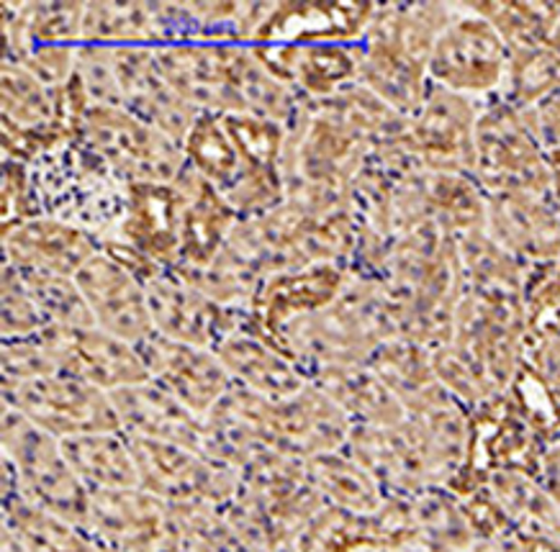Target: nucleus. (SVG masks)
<instances>
[{"label":"nucleus","mask_w":560,"mask_h":552,"mask_svg":"<svg viewBox=\"0 0 560 552\" xmlns=\"http://www.w3.org/2000/svg\"><path fill=\"white\" fill-rule=\"evenodd\" d=\"M455 19V3H378L360 42L358 83L401 116L424 101L430 57L440 34Z\"/></svg>","instance_id":"obj_1"},{"label":"nucleus","mask_w":560,"mask_h":552,"mask_svg":"<svg viewBox=\"0 0 560 552\" xmlns=\"http://www.w3.org/2000/svg\"><path fill=\"white\" fill-rule=\"evenodd\" d=\"M390 337H399V331L383 285L371 278L350 275L335 304L289 324L270 342L312 380L331 367L365 365L375 348Z\"/></svg>","instance_id":"obj_2"},{"label":"nucleus","mask_w":560,"mask_h":552,"mask_svg":"<svg viewBox=\"0 0 560 552\" xmlns=\"http://www.w3.org/2000/svg\"><path fill=\"white\" fill-rule=\"evenodd\" d=\"M36 216L78 226L108 239L127 211L129 186L75 137L65 139L28 165Z\"/></svg>","instance_id":"obj_3"},{"label":"nucleus","mask_w":560,"mask_h":552,"mask_svg":"<svg viewBox=\"0 0 560 552\" xmlns=\"http://www.w3.org/2000/svg\"><path fill=\"white\" fill-rule=\"evenodd\" d=\"M0 455L16 470L19 496L85 527L91 491L70 468L62 442L42 432L5 401H0Z\"/></svg>","instance_id":"obj_4"},{"label":"nucleus","mask_w":560,"mask_h":552,"mask_svg":"<svg viewBox=\"0 0 560 552\" xmlns=\"http://www.w3.org/2000/svg\"><path fill=\"white\" fill-rule=\"evenodd\" d=\"M371 152V142L327 110L304 101L296 119L289 124V139L280 160L285 196L299 188L350 193L352 180L363 171Z\"/></svg>","instance_id":"obj_5"},{"label":"nucleus","mask_w":560,"mask_h":552,"mask_svg":"<svg viewBox=\"0 0 560 552\" xmlns=\"http://www.w3.org/2000/svg\"><path fill=\"white\" fill-rule=\"evenodd\" d=\"M474 180L489 198L550 193L548 154L537 144L520 110L499 98L481 103Z\"/></svg>","instance_id":"obj_6"},{"label":"nucleus","mask_w":560,"mask_h":552,"mask_svg":"<svg viewBox=\"0 0 560 552\" xmlns=\"http://www.w3.org/2000/svg\"><path fill=\"white\" fill-rule=\"evenodd\" d=\"M75 139L98 154L127 186L175 183L186 171L180 142L121 106H91L78 124Z\"/></svg>","instance_id":"obj_7"},{"label":"nucleus","mask_w":560,"mask_h":552,"mask_svg":"<svg viewBox=\"0 0 560 552\" xmlns=\"http://www.w3.org/2000/svg\"><path fill=\"white\" fill-rule=\"evenodd\" d=\"M510 57L512 49L489 21L466 3H455V19L434 44L427 78L432 85L483 103L499 95Z\"/></svg>","instance_id":"obj_8"},{"label":"nucleus","mask_w":560,"mask_h":552,"mask_svg":"<svg viewBox=\"0 0 560 552\" xmlns=\"http://www.w3.org/2000/svg\"><path fill=\"white\" fill-rule=\"evenodd\" d=\"M0 401L11 403L34 426L60 442L80 434L121 430L110 394L68 375H49L0 388Z\"/></svg>","instance_id":"obj_9"},{"label":"nucleus","mask_w":560,"mask_h":552,"mask_svg":"<svg viewBox=\"0 0 560 552\" xmlns=\"http://www.w3.org/2000/svg\"><path fill=\"white\" fill-rule=\"evenodd\" d=\"M478 116L481 101L430 83L407 124L411 154L432 175H474Z\"/></svg>","instance_id":"obj_10"},{"label":"nucleus","mask_w":560,"mask_h":552,"mask_svg":"<svg viewBox=\"0 0 560 552\" xmlns=\"http://www.w3.org/2000/svg\"><path fill=\"white\" fill-rule=\"evenodd\" d=\"M137 460L139 485L175 504L226 506L240 491V473L201 453L144 437H129Z\"/></svg>","instance_id":"obj_11"},{"label":"nucleus","mask_w":560,"mask_h":552,"mask_svg":"<svg viewBox=\"0 0 560 552\" xmlns=\"http://www.w3.org/2000/svg\"><path fill=\"white\" fill-rule=\"evenodd\" d=\"M242 44H167L154 47V68L196 114H240L237 60Z\"/></svg>","instance_id":"obj_12"},{"label":"nucleus","mask_w":560,"mask_h":552,"mask_svg":"<svg viewBox=\"0 0 560 552\" xmlns=\"http://www.w3.org/2000/svg\"><path fill=\"white\" fill-rule=\"evenodd\" d=\"M144 289L154 334L173 342L213 350L224 337L240 329L249 314L217 304L173 268H162Z\"/></svg>","instance_id":"obj_13"},{"label":"nucleus","mask_w":560,"mask_h":552,"mask_svg":"<svg viewBox=\"0 0 560 552\" xmlns=\"http://www.w3.org/2000/svg\"><path fill=\"white\" fill-rule=\"evenodd\" d=\"M175 529L173 506L142 485L91 493L85 532L106 550L150 552Z\"/></svg>","instance_id":"obj_14"},{"label":"nucleus","mask_w":560,"mask_h":552,"mask_svg":"<svg viewBox=\"0 0 560 552\" xmlns=\"http://www.w3.org/2000/svg\"><path fill=\"white\" fill-rule=\"evenodd\" d=\"M375 9L373 0H270L253 44H360Z\"/></svg>","instance_id":"obj_15"},{"label":"nucleus","mask_w":560,"mask_h":552,"mask_svg":"<svg viewBox=\"0 0 560 552\" xmlns=\"http://www.w3.org/2000/svg\"><path fill=\"white\" fill-rule=\"evenodd\" d=\"M257 62L301 101H327L358 83L360 44H249Z\"/></svg>","instance_id":"obj_16"},{"label":"nucleus","mask_w":560,"mask_h":552,"mask_svg":"<svg viewBox=\"0 0 560 552\" xmlns=\"http://www.w3.org/2000/svg\"><path fill=\"white\" fill-rule=\"evenodd\" d=\"M270 0H186L152 3L158 47L167 44H242L249 47L268 16Z\"/></svg>","instance_id":"obj_17"},{"label":"nucleus","mask_w":560,"mask_h":552,"mask_svg":"<svg viewBox=\"0 0 560 552\" xmlns=\"http://www.w3.org/2000/svg\"><path fill=\"white\" fill-rule=\"evenodd\" d=\"M352 422L322 388L308 383L291 399L272 401L270 450L312 460L348 447Z\"/></svg>","instance_id":"obj_18"},{"label":"nucleus","mask_w":560,"mask_h":552,"mask_svg":"<svg viewBox=\"0 0 560 552\" xmlns=\"http://www.w3.org/2000/svg\"><path fill=\"white\" fill-rule=\"evenodd\" d=\"M350 272L342 265H308V268L272 272L255 293L249 321L268 340L289 324L319 314L342 296Z\"/></svg>","instance_id":"obj_19"},{"label":"nucleus","mask_w":560,"mask_h":552,"mask_svg":"<svg viewBox=\"0 0 560 552\" xmlns=\"http://www.w3.org/2000/svg\"><path fill=\"white\" fill-rule=\"evenodd\" d=\"M147 373L198 416H209L232 388V375L213 350L152 334L139 344Z\"/></svg>","instance_id":"obj_20"},{"label":"nucleus","mask_w":560,"mask_h":552,"mask_svg":"<svg viewBox=\"0 0 560 552\" xmlns=\"http://www.w3.org/2000/svg\"><path fill=\"white\" fill-rule=\"evenodd\" d=\"M75 281L88 301L95 327L137 348L154 334L144 283H139L106 252L95 255L78 272Z\"/></svg>","instance_id":"obj_21"},{"label":"nucleus","mask_w":560,"mask_h":552,"mask_svg":"<svg viewBox=\"0 0 560 552\" xmlns=\"http://www.w3.org/2000/svg\"><path fill=\"white\" fill-rule=\"evenodd\" d=\"M116 414H119L121 430L129 437H144L167 445L186 447V450L201 453L209 458L211 453V430L203 416L190 411L186 403L162 388L152 378L137 386L121 388L110 394ZM211 460V458H209Z\"/></svg>","instance_id":"obj_22"},{"label":"nucleus","mask_w":560,"mask_h":552,"mask_svg":"<svg viewBox=\"0 0 560 552\" xmlns=\"http://www.w3.org/2000/svg\"><path fill=\"white\" fill-rule=\"evenodd\" d=\"M60 375L91 383L106 394L150 380L137 344L108 334L98 327L51 329Z\"/></svg>","instance_id":"obj_23"},{"label":"nucleus","mask_w":560,"mask_h":552,"mask_svg":"<svg viewBox=\"0 0 560 552\" xmlns=\"http://www.w3.org/2000/svg\"><path fill=\"white\" fill-rule=\"evenodd\" d=\"M0 247L3 262L11 268L65 278H75L101 252V242L93 234L47 216L0 226Z\"/></svg>","instance_id":"obj_24"},{"label":"nucleus","mask_w":560,"mask_h":552,"mask_svg":"<svg viewBox=\"0 0 560 552\" xmlns=\"http://www.w3.org/2000/svg\"><path fill=\"white\" fill-rule=\"evenodd\" d=\"M180 188L175 183H137L129 186L127 211L108 239L139 249L162 268H175L180 257Z\"/></svg>","instance_id":"obj_25"},{"label":"nucleus","mask_w":560,"mask_h":552,"mask_svg":"<svg viewBox=\"0 0 560 552\" xmlns=\"http://www.w3.org/2000/svg\"><path fill=\"white\" fill-rule=\"evenodd\" d=\"M486 234L525 268L560 255V213L550 193L491 196Z\"/></svg>","instance_id":"obj_26"},{"label":"nucleus","mask_w":560,"mask_h":552,"mask_svg":"<svg viewBox=\"0 0 560 552\" xmlns=\"http://www.w3.org/2000/svg\"><path fill=\"white\" fill-rule=\"evenodd\" d=\"M110 51H114V70L121 87V108L183 144L198 114L154 68L152 49L119 47Z\"/></svg>","instance_id":"obj_27"},{"label":"nucleus","mask_w":560,"mask_h":552,"mask_svg":"<svg viewBox=\"0 0 560 552\" xmlns=\"http://www.w3.org/2000/svg\"><path fill=\"white\" fill-rule=\"evenodd\" d=\"M213 352L237 386H245L265 399H291L293 394L308 386L301 367L249 321V314L247 321L230 337H224Z\"/></svg>","instance_id":"obj_28"},{"label":"nucleus","mask_w":560,"mask_h":552,"mask_svg":"<svg viewBox=\"0 0 560 552\" xmlns=\"http://www.w3.org/2000/svg\"><path fill=\"white\" fill-rule=\"evenodd\" d=\"M175 186L183 193V232L178 270H201L211 265L230 245L234 226L240 224L237 211L232 209L224 193L201 175L190 171L180 173Z\"/></svg>","instance_id":"obj_29"},{"label":"nucleus","mask_w":560,"mask_h":552,"mask_svg":"<svg viewBox=\"0 0 560 552\" xmlns=\"http://www.w3.org/2000/svg\"><path fill=\"white\" fill-rule=\"evenodd\" d=\"M83 0H13L0 3L3 60L32 47H80L85 26Z\"/></svg>","instance_id":"obj_30"},{"label":"nucleus","mask_w":560,"mask_h":552,"mask_svg":"<svg viewBox=\"0 0 560 552\" xmlns=\"http://www.w3.org/2000/svg\"><path fill=\"white\" fill-rule=\"evenodd\" d=\"M365 365L394 391L407 414H417V411L453 399L434 375L432 350L407 337H390L381 342Z\"/></svg>","instance_id":"obj_31"},{"label":"nucleus","mask_w":560,"mask_h":552,"mask_svg":"<svg viewBox=\"0 0 560 552\" xmlns=\"http://www.w3.org/2000/svg\"><path fill=\"white\" fill-rule=\"evenodd\" d=\"M308 383L322 388L345 411L352 426H396L407 419L401 401L368 365L331 367Z\"/></svg>","instance_id":"obj_32"},{"label":"nucleus","mask_w":560,"mask_h":552,"mask_svg":"<svg viewBox=\"0 0 560 552\" xmlns=\"http://www.w3.org/2000/svg\"><path fill=\"white\" fill-rule=\"evenodd\" d=\"M0 121L39 134L72 137L62 116L60 87L44 85L11 60H0Z\"/></svg>","instance_id":"obj_33"},{"label":"nucleus","mask_w":560,"mask_h":552,"mask_svg":"<svg viewBox=\"0 0 560 552\" xmlns=\"http://www.w3.org/2000/svg\"><path fill=\"white\" fill-rule=\"evenodd\" d=\"M62 453L91 493L139 485L137 460L127 432H93L62 439Z\"/></svg>","instance_id":"obj_34"},{"label":"nucleus","mask_w":560,"mask_h":552,"mask_svg":"<svg viewBox=\"0 0 560 552\" xmlns=\"http://www.w3.org/2000/svg\"><path fill=\"white\" fill-rule=\"evenodd\" d=\"M306 475L324 504L335 509L373 517L386 502L381 483L348 450L306 460Z\"/></svg>","instance_id":"obj_35"},{"label":"nucleus","mask_w":560,"mask_h":552,"mask_svg":"<svg viewBox=\"0 0 560 552\" xmlns=\"http://www.w3.org/2000/svg\"><path fill=\"white\" fill-rule=\"evenodd\" d=\"M430 219L451 239L486 232L489 196L474 180V175H432L427 186Z\"/></svg>","instance_id":"obj_36"},{"label":"nucleus","mask_w":560,"mask_h":552,"mask_svg":"<svg viewBox=\"0 0 560 552\" xmlns=\"http://www.w3.org/2000/svg\"><path fill=\"white\" fill-rule=\"evenodd\" d=\"M466 9L489 21L512 51L548 44L560 21V3L542 0H468Z\"/></svg>","instance_id":"obj_37"},{"label":"nucleus","mask_w":560,"mask_h":552,"mask_svg":"<svg viewBox=\"0 0 560 552\" xmlns=\"http://www.w3.org/2000/svg\"><path fill=\"white\" fill-rule=\"evenodd\" d=\"M3 525L24 540L28 552H106L93 542L85 527L44 512L24 496L3 498Z\"/></svg>","instance_id":"obj_38"},{"label":"nucleus","mask_w":560,"mask_h":552,"mask_svg":"<svg viewBox=\"0 0 560 552\" xmlns=\"http://www.w3.org/2000/svg\"><path fill=\"white\" fill-rule=\"evenodd\" d=\"M83 44L98 47H158L152 3H116V0H93L85 5Z\"/></svg>","instance_id":"obj_39"},{"label":"nucleus","mask_w":560,"mask_h":552,"mask_svg":"<svg viewBox=\"0 0 560 552\" xmlns=\"http://www.w3.org/2000/svg\"><path fill=\"white\" fill-rule=\"evenodd\" d=\"M314 106L340 119L345 127H350L365 142H371L373 150L407 137V116H401L399 110L390 108L388 103H383L378 95H373L360 83H352L327 101H316Z\"/></svg>","instance_id":"obj_40"},{"label":"nucleus","mask_w":560,"mask_h":552,"mask_svg":"<svg viewBox=\"0 0 560 552\" xmlns=\"http://www.w3.org/2000/svg\"><path fill=\"white\" fill-rule=\"evenodd\" d=\"M183 157L190 171L209 180L219 190H226L242 173V160L230 131L217 114H198L194 127L183 139Z\"/></svg>","instance_id":"obj_41"},{"label":"nucleus","mask_w":560,"mask_h":552,"mask_svg":"<svg viewBox=\"0 0 560 552\" xmlns=\"http://www.w3.org/2000/svg\"><path fill=\"white\" fill-rule=\"evenodd\" d=\"M552 93H560V60L550 44L512 51L504 85L497 98L517 110H527L535 103L550 98Z\"/></svg>","instance_id":"obj_42"},{"label":"nucleus","mask_w":560,"mask_h":552,"mask_svg":"<svg viewBox=\"0 0 560 552\" xmlns=\"http://www.w3.org/2000/svg\"><path fill=\"white\" fill-rule=\"evenodd\" d=\"M237 85L242 110L253 116H262V119L278 121L283 127L296 119V114L304 106V101L291 91L289 85L280 83L276 75L257 62L253 49L242 47L237 60Z\"/></svg>","instance_id":"obj_43"},{"label":"nucleus","mask_w":560,"mask_h":552,"mask_svg":"<svg viewBox=\"0 0 560 552\" xmlns=\"http://www.w3.org/2000/svg\"><path fill=\"white\" fill-rule=\"evenodd\" d=\"M34 304L39 306L47 329H88L95 327L91 308L75 278L55 275V272L19 270Z\"/></svg>","instance_id":"obj_44"},{"label":"nucleus","mask_w":560,"mask_h":552,"mask_svg":"<svg viewBox=\"0 0 560 552\" xmlns=\"http://www.w3.org/2000/svg\"><path fill=\"white\" fill-rule=\"evenodd\" d=\"M178 272L190 285H196L198 291L206 293L211 301H217V304L226 308H237V312H249V308H253L255 293L262 283V278L226 247L224 252H221L211 265H206V268Z\"/></svg>","instance_id":"obj_45"},{"label":"nucleus","mask_w":560,"mask_h":552,"mask_svg":"<svg viewBox=\"0 0 560 552\" xmlns=\"http://www.w3.org/2000/svg\"><path fill=\"white\" fill-rule=\"evenodd\" d=\"M527 340H545L560 331V255L556 260L529 265L522 281Z\"/></svg>","instance_id":"obj_46"},{"label":"nucleus","mask_w":560,"mask_h":552,"mask_svg":"<svg viewBox=\"0 0 560 552\" xmlns=\"http://www.w3.org/2000/svg\"><path fill=\"white\" fill-rule=\"evenodd\" d=\"M221 121H224V129L230 131L242 165L280 167V160H283L285 152V139H289V127L262 119V116L245 114V110L221 116Z\"/></svg>","instance_id":"obj_47"},{"label":"nucleus","mask_w":560,"mask_h":552,"mask_svg":"<svg viewBox=\"0 0 560 552\" xmlns=\"http://www.w3.org/2000/svg\"><path fill=\"white\" fill-rule=\"evenodd\" d=\"M49 375H60L51 329L19 340H0V388L49 378Z\"/></svg>","instance_id":"obj_48"},{"label":"nucleus","mask_w":560,"mask_h":552,"mask_svg":"<svg viewBox=\"0 0 560 552\" xmlns=\"http://www.w3.org/2000/svg\"><path fill=\"white\" fill-rule=\"evenodd\" d=\"M240 219H255L285 203V180L280 167H247L230 188L221 190Z\"/></svg>","instance_id":"obj_49"},{"label":"nucleus","mask_w":560,"mask_h":552,"mask_svg":"<svg viewBox=\"0 0 560 552\" xmlns=\"http://www.w3.org/2000/svg\"><path fill=\"white\" fill-rule=\"evenodd\" d=\"M47 329L39 306L34 304L19 270L3 262L0 270V340H19Z\"/></svg>","instance_id":"obj_50"},{"label":"nucleus","mask_w":560,"mask_h":552,"mask_svg":"<svg viewBox=\"0 0 560 552\" xmlns=\"http://www.w3.org/2000/svg\"><path fill=\"white\" fill-rule=\"evenodd\" d=\"M78 78L83 80L93 106H121V87L114 70V51L98 44H80Z\"/></svg>","instance_id":"obj_51"},{"label":"nucleus","mask_w":560,"mask_h":552,"mask_svg":"<svg viewBox=\"0 0 560 552\" xmlns=\"http://www.w3.org/2000/svg\"><path fill=\"white\" fill-rule=\"evenodd\" d=\"M34 216L36 205L32 180H28V165L3 160V165H0V226L19 224V221Z\"/></svg>","instance_id":"obj_52"},{"label":"nucleus","mask_w":560,"mask_h":552,"mask_svg":"<svg viewBox=\"0 0 560 552\" xmlns=\"http://www.w3.org/2000/svg\"><path fill=\"white\" fill-rule=\"evenodd\" d=\"M78 51L80 47H32L11 57V62L21 64L36 80H42L44 85L62 87L78 72Z\"/></svg>","instance_id":"obj_53"},{"label":"nucleus","mask_w":560,"mask_h":552,"mask_svg":"<svg viewBox=\"0 0 560 552\" xmlns=\"http://www.w3.org/2000/svg\"><path fill=\"white\" fill-rule=\"evenodd\" d=\"M520 114L545 154L560 150V93H552L550 98L535 103L533 108L520 110Z\"/></svg>","instance_id":"obj_54"},{"label":"nucleus","mask_w":560,"mask_h":552,"mask_svg":"<svg viewBox=\"0 0 560 552\" xmlns=\"http://www.w3.org/2000/svg\"><path fill=\"white\" fill-rule=\"evenodd\" d=\"M548 167H550V198L560 213V150L548 154Z\"/></svg>","instance_id":"obj_55"},{"label":"nucleus","mask_w":560,"mask_h":552,"mask_svg":"<svg viewBox=\"0 0 560 552\" xmlns=\"http://www.w3.org/2000/svg\"><path fill=\"white\" fill-rule=\"evenodd\" d=\"M3 552H28L24 540L9 525H3Z\"/></svg>","instance_id":"obj_56"},{"label":"nucleus","mask_w":560,"mask_h":552,"mask_svg":"<svg viewBox=\"0 0 560 552\" xmlns=\"http://www.w3.org/2000/svg\"><path fill=\"white\" fill-rule=\"evenodd\" d=\"M550 49L556 51L558 55V60H560V21H558V26H556V32H552V36H550Z\"/></svg>","instance_id":"obj_57"},{"label":"nucleus","mask_w":560,"mask_h":552,"mask_svg":"<svg viewBox=\"0 0 560 552\" xmlns=\"http://www.w3.org/2000/svg\"><path fill=\"white\" fill-rule=\"evenodd\" d=\"M106 552H121V550H106Z\"/></svg>","instance_id":"obj_58"}]
</instances>
